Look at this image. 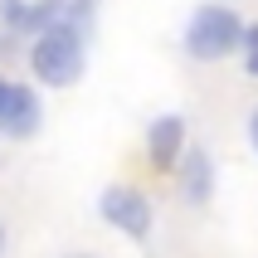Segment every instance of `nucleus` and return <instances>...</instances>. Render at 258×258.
<instances>
[{
	"label": "nucleus",
	"instance_id": "1",
	"mask_svg": "<svg viewBox=\"0 0 258 258\" xmlns=\"http://www.w3.org/2000/svg\"><path fill=\"white\" fill-rule=\"evenodd\" d=\"M244 29H248V20L234 10L229 0H205V5L190 10L180 44H185V54L195 63H219V58L244 49Z\"/></svg>",
	"mask_w": 258,
	"mask_h": 258
},
{
	"label": "nucleus",
	"instance_id": "2",
	"mask_svg": "<svg viewBox=\"0 0 258 258\" xmlns=\"http://www.w3.org/2000/svg\"><path fill=\"white\" fill-rule=\"evenodd\" d=\"M88 69V39L69 25L44 29L39 39L29 44V73L44 88H73Z\"/></svg>",
	"mask_w": 258,
	"mask_h": 258
},
{
	"label": "nucleus",
	"instance_id": "3",
	"mask_svg": "<svg viewBox=\"0 0 258 258\" xmlns=\"http://www.w3.org/2000/svg\"><path fill=\"white\" fill-rule=\"evenodd\" d=\"M98 215H102L107 229H117L122 239H132V244H146L151 229H156V205H151V195L137 190V185H122V180L102 185Z\"/></svg>",
	"mask_w": 258,
	"mask_h": 258
},
{
	"label": "nucleus",
	"instance_id": "4",
	"mask_svg": "<svg viewBox=\"0 0 258 258\" xmlns=\"http://www.w3.org/2000/svg\"><path fill=\"white\" fill-rule=\"evenodd\" d=\"M190 151V122L180 112H161L146 122V161L156 171H175Z\"/></svg>",
	"mask_w": 258,
	"mask_h": 258
},
{
	"label": "nucleus",
	"instance_id": "5",
	"mask_svg": "<svg viewBox=\"0 0 258 258\" xmlns=\"http://www.w3.org/2000/svg\"><path fill=\"white\" fill-rule=\"evenodd\" d=\"M175 185H180V200L205 210V205L215 200V156L205 151V146H190L185 161L175 166Z\"/></svg>",
	"mask_w": 258,
	"mask_h": 258
},
{
	"label": "nucleus",
	"instance_id": "6",
	"mask_svg": "<svg viewBox=\"0 0 258 258\" xmlns=\"http://www.w3.org/2000/svg\"><path fill=\"white\" fill-rule=\"evenodd\" d=\"M39 127H44V102H39V93H34L29 83H15L10 102H5V112H0V137H10V142H29Z\"/></svg>",
	"mask_w": 258,
	"mask_h": 258
},
{
	"label": "nucleus",
	"instance_id": "7",
	"mask_svg": "<svg viewBox=\"0 0 258 258\" xmlns=\"http://www.w3.org/2000/svg\"><path fill=\"white\" fill-rule=\"evenodd\" d=\"M98 10H102V0H69L58 25H69V29H78L83 39H93V29H98Z\"/></svg>",
	"mask_w": 258,
	"mask_h": 258
},
{
	"label": "nucleus",
	"instance_id": "8",
	"mask_svg": "<svg viewBox=\"0 0 258 258\" xmlns=\"http://www.w3.org/2000/svg\"><path fill=\"white\" fill-rule=\"evenodd\" d=\"M239 54H244V73H248V78H258V20L244 29V49H239Z\"/></svg>",
	"mask_w": 258,
	"mask_h": 258
},
{
	"label": "nucleus",
	"instance_id": "9",
	"mask_svg": "<svg viewBox=\"0 0 258 258\" xmlns=\"http://www.w3.org/2000/svg\"><path fill=\"white\" fill-rule=\"evenodd\" d=\"M244 137H248V151L258 156V107H253V112L244 117Z\"/></svg>",
	"mask_w": 258,
	"mask_h": 258
},
{
	"label": "nucleus",
	"instance_id": "10",
	"mask_svg": "<svg viewBox=\"0 0 258 258\" xmlns=\"http://www.w3.org/2000/svg\"><path fill=\"white\" fill-rule=\"evenodd\" d=\"M10 93H15V83L5 78V73H0V112H5V102H10Z\"/></svg>",
	"mask_w": 258,
	"mask_h": 258
},
{
	"label": "nucleus",
	"instance_id": "11",
	"mask_svg": "<svg viewBox=\"0 0 258 258\" xmlns=\"http://www.w3.org/2000/svg\"><path fill=\"white\" fill-rule=\"evenodd\" d=\"M63 258H102V253H88V248H73V253H63Z\"/></svg>",
	"mask_w": 258,
	"mask_h": 258
},
{
	"label": "nucleus",
	"instance_id": "12",
	"mask_svg": "<svg viewBox=\"0 0 258 258\" xmlns=\"http://www.w3.org/2000/svg\"><path fill=\"white\" fill-rule=\"evenodd\" d=\"M0 253H5V224H0Z\"/></svg>",
	"mask_w": 258,
	"mask_h": 258
}]
</instances>
